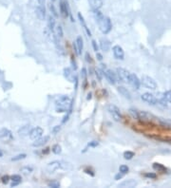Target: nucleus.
Returning a JSON list of instances; mask_svg holds the SVG:
<instances>
[{
    "mask_svg": "<svg viewBox=\"0 0 171 188\" xmlns=\"http://www.w3.org/2000/svg\"><path fill=\"white\" fill-rule=\"evenodd\" d=\"M69 164H67L62 161H53L47 165L46 169L49 173H53V172L57 171L58 169H66V170L70 169V167H68Z\"/></svg>",
    "mask_w": 171,
    "mask_h": 188,
    "instance_id": "f257e3e1",
    "label": "nucleus"
},
{
    "mask_svg": "<svg viewBox=\"0 0 171 188\" xmlns=\"http://www.w3.org/2000/svg\"><path fill=\"white\" fill-rule=\"evenodd\" d=\"M99 25V29L104 34H107L110 33V30H112V23L110 17L104 16V18L98 22Z\"/></svg>",
    "mask_w": 171,
    "mask_h": 188,
    "instance_id": "f03ea898",
    "label": "nucleus"
},
{
    "mask_svg": "<svg viewBox=\"0 0 171 188\" xmlns=\"http://www.w3.org/2000/svg\"><path fill=\"white\" fill-rule=\"evenodd\" d=\"M141 85H143L144 87L149 88V90H156L158 85L156 81H155L152 77L147 75H143L141 79Z\"/></svg>",
    "mask_w": 171,
    "mask_h": 188,
    "instance_id": "7ed1b4c3",
    "label": "nucleus"
},
{
    "mask_svg": "<svg viewBox=\"0 0 171 188\" xmlns=\"http://www.w3.org/2000/svg\"><path fill=\"white\" fill-rule=\"evenodd\" d=\"M55 104L56 107H63L68 109V107L71 104V99L68 95H61L57 97L55 100Z\"/></svg>",
    "mask_w": 171,
    "mask_h": 188,
    "instance_id": "20e7f679",
    "label": "nucleus"
},
{
    "mask_svg": "<svg viewBox=\"0 0 171 188\" xmlns=\"http://www.w3.org/2000/svg\"><path fill=\"white\" fill-rule=\"evenodd\" d=\"M107 110L108 111V113L110 114V116L112 117V119L115 122H120L122 119V115L120 112V109H119L114 104H108L107 107Z\"/></svg>",
    "mask_w": 171,
    "mask_h": 188,
    "instance_id": "39448f33",
    "label": "nucleus"
},
{
    "mask_svg": "<svg viewBox=\"0 0 171 188\" xmlns=\"http://www.w3.org/2000/svg\"><path fill=\"white\" fill-rule=\"evenodd\" d=\"M60 13H61V15L64 18H67V17H69V16L71 17L70 9V6H69V2L67 1V0H60ZM71 21H73L72 17H71Z\"/></svg>",
    "mask_w": 171,
    "mask_h": 188,
    "instance_id": "423d86ee",
    "label": "nucleus"
},
{
    "mask_svg": "<svg viewBox=\"0 0 171 188\" xmlns=\"http://www.w3.org/2000/svg\"><path fill=\"white\" fill-rule=\"evenodd\" d=\"M103 75L106 77V79L108 81V83L111 85H115L116 82L118 81V77L116 72H114L112 70H103Z\"/></svg>",
    "mask_w": 171,
    "mask_h": 188,
    "instance_id": "0eeeda50",
    "label": "nucleus"
},
{
    "mask_svg": "<svg viewBox=\"0 0 171 188\" xmlns=\"http://www.w3.org/2000/svg\"><path fill=\"white\" fill-rule=\"evenodd\" d=\"M116 74L118 77V80L128 83V78L129 74H130V72L128 70H127L126 69H123V67H118L116 70Z\"/></svg>",
    "mask_w": 171,
    "mask_h": 188,
    "instance_id": "6e6552de",
    "label": "nucleus"
},
{
    "mask_svg": "<svg viewBox=\"0 0 171 188\" xmlns=\"http://www.w3.org/2000/svg\"><path fill=\"white\" fill-rule=\"evenodd\" d=\"M141 99H142V100H143L144 102L147 103L148 104H151V106H155V104H158L157 98L155 97V96L153 95V94L149 93V92H146V93L142 94Z\"/></svg>",
    "mask_w": 171,
    "mask_h": 188,
    "instance_id": "1a4fd4ad",
    "label": "nucleus"
},
{
    "mask_svg": "<svg viewBox=\"0 0 171 188\" xmlns=\"http://www.w3.org/2000/svg\"><path fill=\"white\" fill-rule=\"evenodd\" d=\"M112 52H113V55L114 57L117 59V60H121L123 61L125 59V51H124L122 47H120L119 45L114 46L112 48Z\"/></svg>",
    "mask_w": 171,
    "mask_h": 188,
    "instance_id": "9d476101",
    "label": "nucleus"
},
{
    "mask_svg": "<svg viewBox=\"0 0 171 188\" xmlns=\"http://www.w3.org/2000/svg\"><path fill=\"white\" fill-rule=\"evenodd\" d=\"M128 83L130 84V86L135 88V90H139L140 87H141V81L138 78V76L134 73H130L129 74V78H128Z\"/></svg>",
    "mask_w": 171,
    "mask_h": 188,
    "instance_id": "9b49d317",
    "label": "nucleus"
},
{
    "mask_svg": "<svg viewBox=\"0 0 171 188\" xmlns=\"http://www.w3.org/2000/svg\"><path fill=\"white\" fill-rule=\"evenodd\" d=\"M43 133H44V130L42 128L39 127H36L34 128L30 129V131L29 133V136H30V138L32 139L33 141H34L36 139L40 138L41 136L43 135Z\"/></svg>",
    "mask_w": 171,
    "mask_h": 188,
    "instance_id": "f8f14e48",
    "label": "nucleus"
},
{
    "mask_svg": "<svg viewBox=\"0 0 171 188\" xmlns=\"http://www.w3.org/2000/svg\"><path fill=\"white\" fill-rule=\"evenodd\" d=\"M35 13H36V16L37 18L41 21L45 20L46 18V9L44 7V5H40L37 4L35 6Z\"/></svg>",
    "mask_w": 171,
    "mask_h": 188,
    "instance_id": "ddd939ff",
    "label": "nucleus"
},
{
    "mask_svg": "<svg viewBox=\"0 0 171 188\" xmlns=\"http://www.w3.org/2000/svg\"><path fill=\"white\" fill-rule=\"evenodd\" d=\"M49 141H50L49 136H44V137L41 136L40 138L34 140V142L33 143V147H40V146L45 145L47 143L49 142Z\"/></svg>",
    "mask_w": 171,
    "mask_h": 188,
    "instance_id": "4468645a",
    "label": "nucleus"
},
{
    "mask_svg": "<svg viewBox=\"0 0 171 188\" xmlns=\"http://www.w3.org/2000/svg\"><path fill=\"white\" fill-rule=\"evenodd\" d=\"M100 49L103 51H108L110 49V42L107 38H102L100 40Z\"/></svg>",
    "mask_w": 171,
    "mask_h": 188,
    "instance_id": "2eb2a0df",
    "label": "nucleus"
},
{
    "mask_svg": "<svg viewBox=\"0 0 171 188\" xmlns=\"http://www.w3.org/2000/svg\"><path fill=\"white\" fill-rule=\"evenodd\" d=\"M64 76L70 82H74V80H75L73 71H72V70L70 69V67H66V69H64Z\"/></svg>",
    "mask_w": 171,
    "mask_h": 188,
    "instance_id": "dca6fc26",
    "label": "nucleus"
},
{
    "mask_svg": "<svg viewBox=\"0 0 171 188\" xmlns=\"http://www.w3.org/2000/svg\"><path fill=\"white\" fill-rule=\"evenodd\" d=\"M138 184V182L135 181V180H127V181H125L121 182L120 184H119L118 186L119 187H128V188H132V187H135L136 185Z\"/></svg>",
    "mask_w": 171,
    "mask_h": 188,
    "instance_id": "f3484780",
    "label": "nucleus"
},
{
    "mask_svg": "<svg viewBox=\"0 0 171 188\" xmlns=\"http://www.w3.org/2000/svg\"><path fill=\"white\" fill-rule=\"evenodd\" d=\"M30 129H32V127H30V124H27V125H24V127H22L21 128L18 129V135L21 136V137H25V136H28Z\"/></svg>",
    "mask_w": 171,
    "mask_h": 188,
    "instance_id": "a211bd4d",
    "label": "nucleus"
},
{
    "mask_svg": "<svg viewBox=\"0 0 171 188\" xmlns=\"http://www.w3.org/2000/svg\"><path fill=\"white\" fill-rule=\"evenodd\" d=\"M77 16H78V19H79V21H80V24L83 26V28L85 29L87 34L89 35V36H91V31L90 30L89 28H87V24H86V21H85L84 16H83V15H82L80 13H78V14H77Z\"/></svg>",
    "mask_w": 171,
    "mask_h": 188,
    "instance_id": "6ab92c4d",
    "label": "nucleus"
},
{
    "mask_svg": "<svg viewBox=\"0 0 171 188\" xmlns=\"http://www.w3.org/2000/svg\"><path fill=\"white\" fill-rule=\"evenodd\" d=\"M92 10H100L103 6V0H89Z\"/></svg>",
    "mask_w": 171,
    "mask_h": 188,
    "instance_id": "aec40b11",
    "label": "nucleus"
},
{
    "mask_svg": "<svg viewBox=\"0 0 171 188\" xmlns=\"http://www.w3.org/2000/svg\"><path fill=\"white\" fill-rule=\"evenodd\" d=\"M118 91L120 92V94H122V95L125 97V98L128 99V100H130V99H131V94H130V92H129L127 90V88H126L125 87H122V86L118 87Z\"/></svg>",
    "mask_w": 171,
    "mask_h": 188,
    "instance_id": "412c9836",
    "label": "nucleus"
},
{
    "mask_svg": "<svg viewBox=\"0 0 171 188\" xmlns=\"http://www.w3.org/2000/svg\"><path fill=\"white\" fill-rule=\"evenodd\" d=\"M48 28L50 30V31L53 33L54 29H55V17L53 16V15H50L48 17Z\"/></svg>",
    "mask_w": 171,
    "mask_h": 188,
    "instance_id": "4be33fe9",
    "label": "nucleus"
},
{
    "mask_svg": "<svg viewBox=\"0 0 171 188\" xmlns=\"http://www.w3.org/2000/svg\"><path fill=\"white\" fill-rule=\"evenodd\" d=\"M92 15L97 23L104 18V14L100 12V10H92Z\"/></svg>",
    "mask_w": 171,
    "mask_h": 188,
    "instance_id": "5701e85b",
    "label": "nucleus"
},
{
    "mask_svg": "<svg viewBox=\"0 0 171 188\" xmlns=\"http://www.w3.org/2000/svg\"><path fill=\"white\" fill-rule=\"evenodd\" d=\"M76 46H77V50H78V55H80L82 53L83 48H84V42H83V38L82 36H78L76 39Z\"/></svg>",
    "mask_w": 171,
    "mask_h": 188,
    "instance_id": "b1692460",
    "label": "nucleus"
},
{
    "mask_svg": "<svg viewBox=\"0 0 171 188\" xmlns=\"http://www.w3.org/2000/svg\"><path fill=\"white\" fill-rule=\"evenodd\" d=\"M11 179L13 181L12 184H11L12 187H14V186L18 185L19 184H21V181H22V178H21V176H19V175H13Z\"/></svg>",
    "mask_w": 171,
    "mask_h": 188,
    "instance_id": "393cba45",
    "label": "nucleus"
},
{
    "mask_svg": "<svg viewBox=\"0 0 171 188\" xmlns=\"http://www.w3.org/2000/svg\"><path fill=\"white\" fill-rule=\"evenodd\" d=\"M54 34L55 36L58 39H61V38H63V35H64V31H63V29H62L61 26H56L55 29H54Z\"/></svg>",
    "mask_w": 171,
    "mask_h": 188,
    "instance_id": "a878e982",
    "label": "nucleus"
},
{
    "mask_svg": "<svg viewBox=\"0 0 171 188\" xmlns=\"http://www.w3.org/2000/svg\"><path fill=\"white\" fill-rule=\"evenodd\" d=\"M0 138L1 139H8V138H12V133L10 130L3 128L0 130Z\"/></svg>",
    "mask_w": 171,
    "mask_h": 188,
    "instance_id": "bb28decb",
    "label": "nucleus"
},
{
    "mask_svg": "<svg viewBox=\"0 0 171 188\" xmlns=\"http://www.w3.org/2000/svg\"><path fill=\"white\" fill-rule=\"evenodd\" d=\"M48 7H49V10H50V12L53 16H54L55 18L59 16V14H58V13H57V10L55 9V6L53 5V3H49Z\"/></svg>",
    "mask_w": 171,
    "mask_h": 188,
    "instance_id": "cd10ccee",
    "label": "nucleus"
},
{
    "mask_svg": "<svg viewBox=\"0 0 171 188\" xmlns=\"http://www.w3.org/2000/svg\"><path fill=\"white\" fill-rule=\"evenodd\" d=\"M153 168L155 170H157L158 172H162V173H165V171H167V168H165V167L163 164H157V163H155L153 164Z\"/></svg>",
    "mask_w": 171,
    "mask_h": 188,
    "instance_id": "c85d7f7f",
    "label": "nucleus"
},
{
    "mask_svg": "<svg viewBox=\"0 0 171 188\" xmlns=\"http://www.w3.org/2000/svg\"><path fill=\"white\" fill-rule=\"evenodd\" d=\"M33 171V167H30V166H24V167H22L21 169H20V172H21V173L24 174V175H30Z\"/></svg>",
    "mask_w": 171,
    "mask_h": 188,
    "instance_id": "c756f323",
    "label": "nucleus"
},
{
    "mask_svg": "<svg viewBox=\"0 0 171 188\" xmlns=\"http://www.w3.org/2000/svg\"><path fill=\"white\" fill-rule=\"evenodd\" d=\"M51 151H53V152L54 154L59 155V154L62 152V147H61V145H59V144H54V145L53 146V148H51Z\"/></svg>",
    "mask_w": 171,
    "mask_h": 188,
    "instance_id": "7c9ffc66",
    "label": "nucleus"
},
{
    "mask_svg": "<svg viewBox=\"0 0 171 188\" xmlns=\"http://www.w3.org/2000/svg\"><path fill=\"white\" fill-rule=\"evenodd\" d=\"M134 156H135V154H134V152H132V151H126V152L124 153V158H125V160H131Z\"/></svg>",
    "mask_w": 171,
    "mask_h": 188,
    "instance_id": "2f4dec72",
    "label": "nucleus"
},
{
    "mask_svg": "<svg viewBox=\"0 0 171 188\" xmlns=\"http://www.w3.org/2000/svg\"><path fill=\"white\" fill-rule=\"evenodd\" d=\"M119 171H120L121 173H123L124 175H125V174H127V173H128L129 168H128V166H127V165L123 164V165H121L120 167H119Z\"/></svg>",
    "mask_w": 171,
    "mask_h": 188,
    "instance_id": "473e14b6",
    "label": "nucleus"
},
{
    "mask_svg": "<svg viewBox=\"0 0 171 188\" xmlns=\"http://www.w3.org/2000/svg\"><path fill=\"white\" fill-rule=\"evenodd\" d=\"M129 113H130V115L134 119H139V112H138L137 109L130 108L129 109Z\"/></svg>",
    "mask_w": 171,
    "mask_h": 188,
    "instance_id": "72a5a7b5",
    "label": "nucleus"
},
{
    "mask_svg": "<svg viewBox=\"0 0 171 188\" xmlns=\"http://www.w3.org/2000/svg\"><path fill=\"white\" fill-rule=\"evenodd\" d=\"M164 97L165 99V101L171 103V90H167L164 93Z\"/></svg>",
    "mask_w": 171,
    "mask_h": 188,
    "instance_id": "f704fd0d",
    "label": "nucleus"
},
{
    "mask_svg": "<svg viewBox=\"0 0 171 188\" xmlns=\"http://www.w3.org/2000/svg\"><path fill=\"white\" fill-rule=\"evenodd\" d=\"M26 157H27V155H26V154H19L17 156L13 157V158H12V161H19V160H23V159L26 158Z\"/></svg>",
    "mask_w": 171,
    "mask_h": 188,
    "instance_id": "c9c22d12",
    "label": "nucleus"
},
{
    "mask_svg": "<svg viewBox=\"0 0 171 188\" xmlns=\"http://www.w3.org/2000/svg\"><path fill=\"white\" fill-rule=\"evenodd\" d=\"M49 186L53 187V188H59L60 187V184L57 181H50L49 184Z\"/></svg>",
    "mask_w": 171,
    "mask_h": 188,
    "instance_id": "e433bc0d",
    "label": "nucleus"
},
{
    "mask_svg": "<svg viewBox=\"0 0 171 188\" xmlns=\"http://www.w3.org/2000/svg\"><path fill=\"white\" fill-rule=\"evenodd\" d=\"M10 179H11V178H10V176H8V175H4L2 178H1V181H2V182L4 184H9V181H10Z\"/></svg>",
    "mask_w": 171,
    "mask_h": 188,
    "instance_id": "4c0bfd02",
    "label": "nucleus"
},
{
    "mask_svg": "<svg viewBox=\"0 0 171 188\" xmlns=\"http://www.w3.org/2000/svg\"><path fill=\"white\" fill-rule=\"evenodd\" d=\"M60 130H61V125H55V127L53 128V130H51V132L53 134H57Z\"/></svg>",
    "mask_w": 171,
    "mask_h": 188,
    "instance_id": "58836bf2",
    "label": "nucleus"
},
{
    "mask_svg": "<svg viewBox=\"0 0 171 188\" xmlns=\"http://www.w3.org/2000/svg\"><path fill=\"white\" fill-rule=\"evenodd\" d=\"M144 177H146V178H149V179H156L157 175L155 174V173H147V174H144Z\"/></svg>",
    "mask_w": 171,
    "mask_h": 188,
    "instance_id": "ea45409f",
    "label": "nucleus"
},
{
    "mask_svg": "<svg viewBox=\"0 0 171 188\" xmlns=\"http://www.w3.org/2000/svg\"><path fill=\"white\" fill-rule=\"evenodd\" d=\"M81 73H82V77L84 78V80L86 82V80H87V70L85 69V67H83V69H82Z\"/></svg>",
    "mask_w": 171,
    "mask_h": 188,
    "instance_id": "a19ab883",
    "label": "nucleus"
},
{
    "mask_svg": "<svg viewBox=\"0 0 171 188\" xmlns=\"http://www.w3.org/2000/svg\"><path fill=\"white\" fill-rule=\"evenodd\" d=\"M98 145H99V143L96 142V141H92V142L89 144V146H90V147H96Z\"/></svg>",
    "mask_w": 171,
    "mask_h": 188,
    "instance_id": "79ce46f5",
    "label": "nucleus"
},
{
    "mask_svg": "<svg viewBox=\"0 0 171 188\" xmlns=\"http://www.w3.org/2000/svg\"><path fill=\"white\" fill-rule=\"evenodd\" d=\"M91 43H92V47H93V50H94L96 52H97V50H98V49H99V48H98V46H97V43H96V41L95 40H92V42H91Z\"/></svg>",
    "mask_w": 171,
    "mask_h": 188,
    "instance_id": "37998d69",
    "label": "nucleus"
},
{
    "mask_svg": "<svg viewBox=\"0 0 171 188\" xmlns=\"http://www.w3.org/2000/svg\"><path fill=\"white\" fill-rule=\"evenodd\" d=\"M86 60H87V62H89V63H91L92 62L91 56H90V54L89 53V52H87V53H86Z\"/></svg>",
    "mask_w": 171,
    "mask_h": 188,
    "instance_id": "c03bdc74",
    "label": "nucleus"
},
{
    "mask_svg": "<svg viewBox=\"0 0 171 188\" xmlns=\"http://www.w3.org/2000/svg\"><path fill=\"white\" fill-rule=\"evenodd\" d=\"M124 177V174L123 173H121V172H119V173L115 176V180H120V179H122V178Z\"/></svg>",
    "mask_w": 171,
    "mask_h": 188,
    "instance_id": "a18cd8bd",
    "label": "nucleus"
},
{
    "mask_svg": "<svg viewBox=\"0 0 171 188\" xmlns=\"http://www.w3.org/2000/svg\"><path fill=\"white\" fill-rule=\"evenodd\" d=\"M96 57H97V59L99 60V61H102L103 60V55L101 53H99V52H96Z\"/></svg>",
    "mask_w": 171,
    "mask_h": 188,
    "instance_id": "49530a36",
    "label": "nucleus"
},
{
    "mask_svg": "<svg viewBox=\"0 0 171 188\" xmlns=\"http://www.w3.org/2000/svg\"><path fill=\"white\" fill-rule=\"evenodd\" d=\"M35 1L37 2L38 4H40V5H44V3H45L46 0H35Z\"/></svg>",
    "mask_w": 171,
    "mask_h": 188,
    "instance_id": "de8ad7c7",
    "label": "nucleus"
},
{
    "mask_svg": "<svg viewBox=\"0 0 171 188\" xmlns=\"http://www.w3.org/2000/svg\"><path fill=\"white\" fill-rule=\"evenodd\" d=\"M2 155H3V154H2V152H1V151H0V157H2Z\"/></svg>",
    "mask_w": 171,
    "mask_h": 188,
    "instance_id": "09e8293b",
    "label": "nucleus"
}]
</instances>
